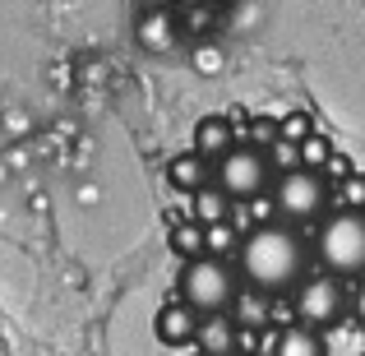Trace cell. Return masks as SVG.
<instances>
[{
	"mask_svg": "<svg viewBox=\"0 0 365 356\" xmlns=\"http://www.w3.org/2000/svg\"><path fill=\"white\" fill-rule=\"evenodd\" d=\"M232 204H236V199L227 195L217 180H213V185H204L199 195H190V213H195V223H204V227L227 223V218H232Z\"/></svg>",
	"mask_w": 365,
	"mask_h": 356,
	"instance_id": "obj_12",
	"label": "cell"
},
{
	"mask_svg": "<svg viewBox=\"0 0 365 356\" xmlns=\"http://www.w3.org/2000/svg\"><path fill=\"white\" fill-rule=\"evenodd\" d=\"M180 24H185V33H190V37H199V42H204L208 28L217 24V9H213V5H190V14L180 19Z\"/></svg>",
	"mask_w": 365,
	"mask_h": 356,
	"instance_id": "obj_19",
	"label": "cell"
},
{
	"mask_svg": "<svg viewBox=\"0 0 365 356\" xmlns=\"http://www.w3.org/2000/svg\"><path fill=\"white\" fill-rule=\"evenodd\" d=\"M195 347L204 356H241V352H236V347H241V329H236L232 315H204V320H199Z\"/></svg>",
	"mask_w": 365,
	"mask_h": 356,
	"instance_id": "obj_10",
	"label": "cell"
},
{
	"mask_svg": "<svg viewBox=\"0 0 365 356\" xmlns=\"http://www.w3.org/2000/svg\"><path fill=\"white\" fill-rule=\"evenodd\" d=\"M333 190L324 180V171H305V167H287L282 176L273 180V208L287 218V223H314L324 218Z\"/></svg>",
	"mask_w": 365,
	"mask_h": 356,
	"instance_id": "obj_4",
	"label": "cell"
},
{
	"mask_svg": "<svg viewBox=\"0 0 365 356\" xmlns=\"http://www.w3.org/2000/svg\"><path fill=\"white\" fill-rule=\"evenodd\" d=\"M333 158H338V153H333V143L324 139V134H310V139L296 148V167H305V171H329Z\"/></svg>",
	"mask_w": 365,
	"mask_h": 356,
	"instance_id": "obj_15",
	"label": "cell"
},
{
	"mask_svg": "<svg viewBox=\"0 0 365 356\" xmlns=\"http://www.w3.org/2000/svg\"><path fill=\"white\" fill-rule=\"evenodd\" d=\"M180 33H185V24H180L171 9H143L139 24H134V37H139V46H143V51H153V56L176 51V46H180Z\"/></svg>",
	"mask_w": 365,
	"mask_h": 356,
	"instance_id": "obj_7",
	"label": "cell"
},
{
	"mask_svg": "<svg viewBox=\"0 0 365 356\" xmlns=\"http://www.w3.org/2000/svg\"><path fill=\"white\" fill-rule=\"evenodd\" d=\"M167 240H171V250H176L185 264H190V259H204V255H208V227L195 223V218H190V223H176Z\"/></svg>",
	"mask_w": 365,
	"mask_h": 356,
	"instance_id": "obj_14",
	"label": "cell"
},
{
	"mask_svg": "<svg viewBox=\"0 0 365 356\" xmlns=\"http://www.w3.org/2000/svg\"><path fill=\"white\" fill-rule=\"evenodd\" d=\"M190 61L199 65L204 74H213V70H222V61H227V51L213 42V37H204V42H195V51H190Z\"/></svg>",
	"mask_w": 365,
	"mask_h": 356,
	"instance_id": "obj_18",
	"label": "cell"
},
{
	"mask_svg": "<svg viewBox=\"0 0 365 356\" xmlns=\"http://www.w3.org/2000/svg\"><path fill=\"white\" fill-rule=\"evenodd\" d=\"M314 255L333 278H361L365 283V208H333L319 223Z\"/></svg>",
	"mask_w": 365,
	"mask_h": 356,
	"instance_id": "obj_2",
	"label": "cell"
},
{
	"mask_svg": "<svg viewBox=\"0 0 365 356\" xmlns=\"http://www.w3.org/2000/svg\"><path fill=\"white\" fill-rule=\"evenodd\" d=\"M199 320H204V315H195L190 310L185 301H167L158 310V320H153V333H158V342L162 347H190V342L199 338Z\"/></svg>",
	"mask_w": 365,
	"mask_h": 356,
	"instance_id": "obj_8",
	"label": "cell"
},
{
	"mask_svg": "<svg viewBox=\"0 0 365 356\" xmlns=\"http://www.w3.org/2000/svg\"><path fill=\"white\" fill-rule=\"evenodd\" d=\"M217 185L232 199H259L273 185V158L259 143H236L222 162H217Z\"/></svg>",
	"mask_w": 365,
	"mask_h": 356,
	"instance_id": "obj_5",
	"label": "cell"
},
{
	"mask_svg": "<svg viewBox=\"0 0 365 356\" xmlns=\"http://www.w3.org/2000/svg\"><path fill=\"white\" fill-rule=\"evenodd\" d=\"M241 240H245V236H236L232 223H217V227H208V255H213V259L241 255Z\"/></svg>",
	"mask_w": 365,
	"mask_h": 356,
	"instance_id": "obj_17",
	"label": "cell"
},
{
	"mask_svg": "<svg viewBox=\"0 0 365 356\" xmlns=\"http://www.w3.org/2000/svg\"><path fill=\"white\" fill-rule=\"evenodd\" d=\"M143 9H171V0H143Z\"/></svg>",
	"mask_w": 365,
	"mask_h": 356,
	"instance_id": "obj_22",
	"label": "cell"
},
{
	"mask_svg": "<svg viewBox=\"0 0 365 356\" xmlns=\"http://www.w3.org/2000/svg\"><path fill=\"white\" fill-rule=\"evenodd\" d=\"M273 356H329V342H324L319 329H305V324H292V329L277 333Z\"/></svg>",
	"mask_w": 365,
	"mask_h": 356,
	"instance_id": "obj_13",
	"label": "cell"
},
{
	"mask_svg": "<svg viewBox=\"0 0 365 356\" xmlns=\"http://www.w3.org/2000/svg\"><path fill=\"white\" fill-rule=\"evenodd\" d=\"M338 208H365V176H342V190H338Z\"/></svg>",
	"mask_w": 365,
	"mask_h": 356,
	"instance_id": "obj_20",
	"label": "cell"
},
{
	"mask_svg": "<svg viewBox=\"0 0 365 356\" xmlns=\"http://www.w3.org/2000/svg\"><path fill=\"white\" fill-rule=\"evenodd\" d=\"M176 296L190 305L195 315H232L236 296H241V287H236V273L227 259H190V264H180V278H176Z\"/></svg>",
	"mask_w": 365,
	"mask_h": 356,
	"instance_id": "obj_3",
	"label": "cell"
},
{
	"mask_svg": "<svg viewBox=\"0 0 365 356\" xmlns=\"http://www.w3.org/2000/svg\"><path fill=\"white\" fill-rule=\"evenodd\" d=\"M232 148H236V130H232V121H227V116L208 111V116L195 121V153H199V158H208L217 167Z\"/></svg>",
	"mask_w": 365,
	"mask_h": 356,
	"instance_id": "obj_9",
	"label": "cell"
},
{
	"mask_svg": "<svg viewBox=\"0 0 365 356\" xmlns=\"http://www.w3.org/2000/svg\"><path fill=\"white\" fill-rule=\"evenodd\" d=\"M347 292H342V278L333 273H319V278H305L301 287H296V320L305 324V329H329V324H338L342 315H347Z\"/></svg>",
	"mask_w": 365,
	"mask_h": 356,
	"instance_id": "obj_6",
	"label": "cell"
},
{
	"mask_svg": "<svg viewBox=\"0 0 365 356\" xmlns=\"http://www.w3.org/2000/svg\"><path fill=\"white\" fill-rule=\"evenodd\" d=\"M310 134H314V121L305 116V111H287V116L277 121V143H292V148H301Z\"/></svg>",
	"mask_w": 365,
	"mask_h": 356,
	"instance_id": "obj_16",
	"label": "cell"
},
{
	"mask_svg": "<svg viewBox=\"0 0 365 356\" xmlns=\"http://www.w3.org/2000/svg\"><path fill=\"white\" fill-rule=\"evenodd\" d=\"M241 278L255 292L264 296H282V292H296L305 283V264H310V250L296 227L287 223H264L255 227L245 240H241Z\"/></svg>",
	"mask_w": 365,
	"mask_h": 356,
	"instance_id": "obj_1",
	"label": "cell"
},
{
	"mask_svg": "<svg viewBox=\"0 0 365 356\" xmlns=\"http://www.w3.org/2000/svg\"><path fill=\"white\" fill-rule=\"evenodd\" d=\"M241 356H245V352H241Z\"/></svg>",
	"mask_w": 365,
	"mask_h": 356,
	"instance_id": "obj_24",
	"label": "cell"
},
{
	"mask_svg": "<svg viewBox=\"0 0 365 356\" xmlns=\"http://www.w3.org/2000/svg\"><path fill=\"white\" fill-rule=\"evenodd\" d=\"M195 356H204V352H195Z\"/></svg>",
	"mask_w": 365,
	"mask_h": 356,
	"instance_id": "obj_23",
	"label": "cell"
},
{
	"mask_svg": "<svg viewBox=\"0 0 365 356\" xmlns=\"http://www.w3.org/2000/svg\"><path fill=\"white\" fill-rule=\"evenodd\" d=\"M351 315H356V324L365 329V283L356 287V296H351Z\"/></svg>",
	"mask_w": 365,
	"mask_h": 356,
	"instance_id": "obj_21",
	"label": "cell"
},
{
	"mask_svg": "<svg viewBox=\"0 0 365 356\" xmlns=\"http://www.w3.org/2000/svg\"><path fill=\"white\" fill-rule=\"evenodd\" d=\"M167 180L176 190H185V195H199L204 185H213V180H217V167L190 148V153H176V158L167 162Z\"/></svg>",
	"mask_w": 365,
	"mask_h": 356,
	"instance_id": "obj_11",
	"label": "cell"
}]
</instances>
